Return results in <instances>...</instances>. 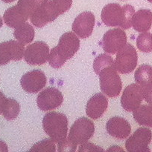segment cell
Masks as SVG:
<instances>
[{
    "mask_svg": "<svg viewBox=\"0 0 152 152\" xmlns=\"http://www.w3.org/2000/svg\"><path fill=\"white\" fill-rule=\"evenodd\" d=\"M133 116L139 125L152 128V105H140L133 111Z\"/></svg>",
    "mask_w": 152,
    "mask_h": 152,
    "instance_id": "20",
    "label": "cell"
},
{
    "mask_svg": "<svg viewBox=\"0 0 152 152\" xmlns=\"http://www.w3.org/2000/svg\"><path fill=\"white\" fill-rule=\"evenodd\" d=\"M28 18H29L28 16L22 13V10L18 7L16 4L6 10L3 16L4 23L7 26L13 28H18L21 25L25 23Z\"/></svg>",
    "mask_w": 152,
    "mask_h": 152,
    "instance_id": "19",
    "label": "cell"
},
{
    "mask_svg": "<svg viewBox=\"0 0 152 152\" xmlns=\"http://www.w3.org/2000/svg\"><path fill=\"white\" fill-rule=\"evenodd\" d=\"M137 48L141 51L149 53L152 51V34L149 32H142L137 39Z\"/></svg>",
    "mask_w": 152,
    "mask_h": 152,
    "instance_id": "25",
    "label": "cell"
},
{
    "mask_svg": "<svg viewBox=\"0 0 152 152\" xmlns=\"http://www.w3.org/2000/svg\"><path fill=\"white\" fill-rule=\"evenodd\" d=\"M80 47V40L76 34L72 32H67L63 34L59 39L58 45L56 46L59 53L69 59L72 57Z\"/></svg>",
    "mask_w": 152,
    "mask_h": 152,
    "instance_id": "15",
    "label": "cell"
},
{
    "mask_svg": "<svg viewBox=\"0 0 152 152\" xmlns=\"http://www.w3.org/2000/svg\"><path fill=\"white\" fill-rule=\"evenodd\" d=\"M2 25H3V21H2V19H1V18L0 17V28H1V27H2Z\"/></svg>",
    "mask_w": 152,
    "mask_h": 152,
    "instance_id": "36",
    "label": "cell"
},
{
    "mask_svg": "<svg viewBox=\"0 0 152 152\" xmlns=\"http://www.w3.org/2000/svg\"><path fill=\"white\" fill-rule=\"evenodd\" d=\"M98 75L102 93L109 97L119 96L122 91V83L115 65H110L103 68Z\"/></svg>",
    "mask_w": 152,
    "mask_h": 152,
    "instance_id": "3",
    "label": "cell"
},
{
    "mask_svg": "<svg viewBox=\"0 0 152 152\" xmlns=\"http://www.w3.org/2000/svg\"><path fill=\"white\" fill-rule=\"evenodd\" d=\"M49 48L43 41L35 42L30 45L25 50L24 59L31 65H40L46 63L49 59Z\"/></svg>",
    "mask_w": 152,
    "mask_h": 152,
    "instance_id": "8",
    "label": "cell"
},
{
    "mask_svg": "<svg viewBox=\"0 0 152 152\" xmlns=\"http://www.w3.org/2000/svg\"><path fill=\"white\" fill-rule=\"evenodd\" d=\"M47 79L40 70H33L22 75L20 84L22 89L30 94H36L46 86Z\"/></svg>",
    "mask_w": 152,
    "mask_h": 152,
    "instance_id": "12",
    "label": "cell"
},
{
    "mask_svg": "<svg viewBox=\"0 0 152 152\" xmlns=\"http://www.w3.org/2000/svg\"><path fill=\"white\" fill-rule=\"evenodd\" d=\"M151 25L152 12L148 9L139 10L133 16V28L138 32H146L150 30Z\"/></svg>",
    "mask_w": 152,
    "mask_h": 152,
    "instance_id": "18",
    "label": "cell"
},
{
    "mask_svg": "<svg viewBox=\"0 0 152 152\" xmlns=\"http://www.w3.org/2000/svg\"><path fill=\"white\" fill-rule=\"evenodd\" d=\"M20 111V106L19 102L13 99H7L3 109L2 114L7 120H12L18 117Z\"/></svg>",
    "mask_w": 152,
    "mask_h": 152,
    "instance_id": "24",
    "label": "cell"
},
{
    "mask_svg": "<svg viewBox=\"0 0 152 152\" xmlns=\"http://www.w3.org/2000/svg\"><path fill=\"white\" fill-rule=\"evenodd\" d=\"M35 35L34 28L30 24L25 22L18 28H15L13 36L18 42L23 45H27L33 41Z\"/></svg>",
    "mask_w": 152,
    "mask_h": 152,
    "instance_id": "21",
    "label": "cell"
},
{
    "mask_svg": "<svg viewBox=\"0 0 152 152\" xmlns=\"http://www.w3.org/2000/svg\"><path fill=\"white\" fill-rule=\"evenodd\" d=\"M135 10L132 5L121 6L117 3H110L103 7L101 17L103 23L109 27H120L128 29L132 26V18Z\"/></svg>",
    "mask_w": 152,
    "mask_h": 152,
    "instance_id": "1",
    "label": "cell"
},
{
    "mask_svg": "<svg viewBox=\"0 0 152 152\" xmlns=\"http://www.w3.org/2000/svg\"><path fill=\"white\" fill-rule=\"evenodd\" d=\"M110 65H114V61H113V58L109 55L102 53V54L98 55L94 60L93 69L95 74L98 75L100 71L103 68L110 66Z\"/></svg>",
    "mask_w": 152,
    "mask_h": 152,
    "instance_id": "26",
    "label": "cell"
},
{
    "mask_svg": "<svg viewBox=\"0 0 152 152\" xmlns=\"http://www.w3.org/2000/svg\"><path fill=\"white\" fill-rule=\"evenodd\" d=\"M52 4L58 11V14L61 15L69 10L72 7V0H52Z\"/></svg>",
    "mask_w": 152,
    "mask_h": 152,
    "instance_id": "29",
    "label": "cell"
},
{
    "mask_svg": "<svg viewBox=\"0 0 152 152\" xmlns=\"http://www.w3.org/2000/svg\"><path fill=\"white\" fill-rule=\"evenodd\" d=\"M106 129L110 136L116 139L123 140L128 137L131 132V126L125 119L113 117L106 123Z\"/></svg>",
    "mask_w": 152,
    "mask_h": 152,
    "instance_id": "16",
    "label": "cell"
},
{
    "mask_svg": "<svg viewBox=\"0 0 152 152\" xmlns=\"http://www.w3.org/2000/svg\"><path fill=\"white\" fill-rule=\"evenodd\" d=\"M58 143V151H75L77 148V145L72 142L69 138H65Z\"/></svg>",
    "mask_w": 152,
    "mask_h": 152,
    "instance_id": "30",
    "label": "cell"
},
{
    "mask_svg": "<svg viewBox=\"0 0 152 152\" xmlns=\"http://www.w3.org/2000/svg\"><path fill=\"white\" fill-rule=\"evenodd\" d=\"M148 1H149V2L152 3V0H148Z\"/></svg>",
    "mask_w": 152,
    "mask_h": 152,
    "instance_id": "37",
    "label": "cell"
},
{
    "mask_svg": "<svg viewBox=\"0 0 152 152\" xmlns=\"http://www.w3.org/2000/svg\"><path fill=\"white\" fill-rule=\"evenodd\" d=\"M30 151L54 152L56 151V148H55V145L54 141H52L51 139H46L34 144L32 146V148L30 149Z\"/></svg>",
    "mask_w": 152,
    "mask_h": 152,
    "instance_id": "28",
    "label": "cell"
},
{
    "mask_svg": "<svg viewBox=\"0 0 152 152\" xmlns=\"http://www.w3.org/2000/svg\"><path fill=\"white\" fill-rule=\"evenodd\" d=\"M108 100L103 94L98 93L88 100L86 107L87 116L93 120L100 118L107 111Z\"/></svg>",
    "mask_w": 152,
    "mask_h": 152,
    "instance_id": "17",
    "label": "cell"
},
{
    "mask_svg": "<svg viewBox=\"0 0 152 152\" xmlns=\"http://www.w3.org/2000/svg\"><path fill=\"white\" fill-rule=\"evenodd\" d=\"M152 139L151 131L147 128H139L125 142V148L130 152L150 151L148 145Z\"/></svg>",
    "mask_w": 152,
    "mask_h": 152,
    "instance_id": "6",
    "label": "cell"
},
{
    "mask_svg": "<svg viewBox=\"0 0 152 152\" xmlns=\"http://www.w3.org/2000/svg\"><path fill=\"white\" fill-rule=\"evenodd\" d=\"M137 53L134 46L126 44L117 52L114 65L121 74H129L136 68L137 65Z\"/></svg>",
    "mask_w": 152,
    "mask_h": 152,
    "instance_id": "5",
    "label": "cell"
},
{
    "mask_svg": "<svg viewBox=\"0 0 152 152\" xmlns=\"http://www.w3.org/2000/svg\"><path fill=\"white\" fill-rule=\"evenodd\" d=\"M134 78L137 84L142 86L152 83V67L148 65H142L134 74Z\"/></svg>",
    "mask_w": 152,
    "mask_h": 152,
    "instance_id": "22",
    "label": "cell"
},
{
    "mask_svg": "<svg viewBox=\"0 0 152 152\" xmlns=\"http://www.w3.org/2000/svg\"><path fill=\"white\" fill-rule=\"evenodd\" d=\"M63 101L62 93L58 89L49 87L39 94L37 98L38 108L43 111H52L61 106Z\"/></svg>",
    "mask_w": 152,
    "mask_h": 152,
    "instance_id": "10",
    "label": "cell"
},
{
    "mask_svg": "<svg viewBox=\"0 0 152 152\" xmlns=\"http://www.w3.org/2000/svg\"><path fill=\"white\" fill-rule=\"evenodd\" d=\"M43 128L52 141L59 142L66 138L68 120L62 113L49 112L43 117Z\"/></svg>",
    "mask_w": 152,
    "mask_h": 152,
    "instance_id": "2",
    "label": "cell"
},
{
    "mask_svg": "<svg viewBox=\"0 0 152 152\" xmlns=\"http://www.w3.org/2000/svg\"><path fill=\"white\" fill-rule=\"evenodd\" d=\"M6 100H7V98L5 97L3 93H1L0 91V114H1L4 109V105H5Z\"/></svg>",
    "mask_w": 152,
    "mask_h": 152,
    "instance_id": "33",
    "label": "cell"
},
{
    "mask_svg": "<svg viewBox=\"0 0 152 152\" xmlns=\"http://www.w3.org/2000/svg\"><path fill=\"white\" fill-rule=\"evenodd\" d=\"M95 16L89 11L80 13L72 24V31L77 37L82 39L88 38L92 34L95 26Z\"/></svg>",
    "mask_w": 152,
    "mask_h": 152,
    "instance_id": "14",
    "label": "cell"
},
{
    "mask_svg": "<svg viewBox=\"0 0 152 152\" xmlns=\"http://www.w3.org/2000/svg\"><path fill=\"white\" fill-rule=\"evenodd\" d=\"M142 86L133 83L127 86L121 97V105L127 111H134L141 105L143 100Z\"/></svg>",
    "mask_w": 152,
    "mask_h": 152,
    "instance_id": "9",
    "label": "cell"
},
{
    "mask_svg": "<svg viewBox=\"0 0 152 152\" xmlns=\"http://www.w3.org/2000/svg\"><path fill=\"white\" fill-rule=\"evenodd\" d=\"M104 151L102 148L100 147L97 146V145H93L92 143H83L81 144V146L78 149V151Z\"/></svg>",
    "mask_w": 152,
    "mask_h": 152,
    "instance_id": "32",
    "label": "cell"
},
{
    "mask_svg": "<svg viewBox=\"0 0 152 152\" xmlns=\"http://www.w3.org/2000/svg\"><path fill=\"white\" fill-rule=\"evenodd\" d=\"M143 98L150 105H152V83L142 86Z\"/></svg>",
    "mask_w": 152,
    "mask_h": 152,
    "instance_id": "31",
    "label": "cell"
},
{
    "mask_svg": "<svg viewBox=\"0 0 152 152\" xmlns=\"http://www.w3.org/2000/svg\"><path fill=\"white\" fill-rule=\"evenodd\" d=\"M95 126L92 120L86 117L79 118L73 123L69 133V139L75 145L87 142L94 134Z\"/></svg>",
    "mask_w": 152,
    "mask_h": 152,
    "instance_id": "4",
    "label": "cell"
},
{
    "mask_svg": "<svg viewBox=\"0 0 152 152\" xmlns=\"http://www.w3.org/2000/svg\"><path fill=\"white\" fill-rule=\"evenodd\" d=\"M49 0H19L16 4L24 14L30 18L31 15Z\"/></svg>",
    "mask_w": 152,
    "mask_h": 152,
    "instance_id": "23",
    "label": "cell"
},
{
    "mask_svg": "<svg viewBox=\"0 0 152 152\" xmlns=\"http://www.w3.org/2000/svg\"><path fill=\"white\" fill-rule=\"evenodd\" d=\"M127 44V36L121 28L109 30L103 37L101 45L106 53L115 54Z\"/></svg>",
    "mask_w": 152,
    "mask_h": 152,
    "instance_id": "7",
    "label": "cell"
},
{
    "mask_svg": "<svg viewBox=\"0 0 152 152\" xmlns=\"http://www.w3.org/2000/svg\"><path fill=\"white\" fill-rule=\"evenodd\" d=\"M2 1H4V2L5 3H10V2H13V1H14L15 0H1Z\"/></svg>",
    "mask_w": 152,
    "mask_h": 152,
    "instance_id": "35",
    "label": "cell"
},
{
    "mask_svg": "<svg viewBox=\"0 0 152 152\" xmlns=\"http://www.w3.org/2000/svg\"><path fill=\"white\" fill-rule=\"evenodd\" d=\"M48 60H49V65L54 68H61L66 62V59L59 53L56 47L52 48L50 51Z\"/></svg>",
    "mask_w": 152,
    "mask_h": 152,
    "instance_id": "27",
    "label": "cell"
},
{
    "mask_svg": "<svg viewBox=\"0 0 152 152\" xmlns=\"http://www.w3.org/2000/svg\"><path fill=\"white\" fill-rule=\"evenodd\" d=\"M58 16L59 14L54 7L52 1L49 0L31 15L30 21L37 28H43L49 22L56 19Z\"/></svg>",
    "mask_w": 152,
    "mask_h": 152,
    "instance_id": "13",
    "label": "cell"
},
{
    "mask_svg": "<svg viewBox=\"0 0 152 152\" xmlns=\"http://www.w3.org/2000/svg\"><path fill=\"white\" fill-rule=\"evenodd\" d=\"M24 53V45L19 42L9 40L0 43V65H6L11 60H21Z\"/></svg>",
    "mask_w": 152,
    "mask_h": 152,
    "instance_id": "11",
    "label": "cell"
},
{
    "mask_svg": "<svg viewBox=\"0 0 152 152\" xmlns=\"http://www.w3.org/2000/svg\"><path fill=\"white\" fill-rule=\"evenodd\" d=\"M7 145L4 143V142L0 140V151H7Z\"/></svg>",
    "mask_w": 152,
    "mask_h": 152,
    "instance_id": "34",
    "label": "cell"
}]
</instances>
